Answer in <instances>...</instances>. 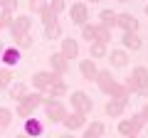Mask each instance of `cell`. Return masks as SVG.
<instances>
[{
  "label": "cell",
  "instance_id": "cell-43",
  "mask_svg": "<svg viewBox=\"0 0 148 138\" xmlns=\"http://www.w3.org/2000/svg\"><path fill=\"white\" fill-rule=\"evenodd\" d=\"M116 3H131V0H116Z\"/></svg>",
  "mask_w": 148,
  "mask_h": 138
},
{
  "label": "cell",
  "instance_id": "cell-35",
  "mask_svg": "<svg viewBox=\"0 0 148 138\" xmlns=\"http://www.w3.org/2000/svg\"><path fill=\"white\" fill-rule=\"evenodd\" d=\"M32 42H35L32 35H22V37L15 40V47H17V49H27V47H32Z\"/></svg>",
  "mask_w": 148,
  "mask_h": 138
},
{
  "label": "cell",
  "instance_id": "cell-26",
  "mask_svg": "<svg viewBox=\"0 0 148 138\" xmlns=\"http://www.w3.org/2000/svg\"><path fill=\"white\" fill-rule=\"evenodd\" d=\"M111 40H114V30H109V27L99 25V30H96V40H94V42H101V44H106V47H109Z\"/></svg>",
  "mask_w": 148,
  "mask_h": 138
},
{
  "label": "cell",
  "instance_id": "cell-34",
  "mask_svg": "<svg viewBox=\"0 0 148 138\" xmlns=\"http://www.w3.org/2000/svg\"><path fill=\"white\" fill-rule=\"evenodd\" d=\"M12 22H15V17H12L10 12H3V10H0V32H3V30H10Z\"/></svg>",
  "mask_w": 148,
  "mask_h": 138
},
{
  "label": "cell",
  "instance_id": "cell-20",
  "mask_svg": "<svg viewBox=\"0 0 148 138\" xmlns=\"http://www.w3.org/2000/svg\"><path fill=\"white\" fill-rule=\"evenodd\" d=\"M116 17H119V12H114V8L99 10V25H104V27H109V30H114V27H116Z\"/></svg>",
  "mask_w": 148,
  "mask_h": 138
},
{
  "label": "cell",
  "instance_id": "cell-15",
  "mask_svg": "<svg viewBox=\"0 0 148 138\" xmlns=\"http://www.w3.org/2000/svg\"><path fill=\"white\" fill-rule=\"evenodd\" d=\"M121 44H123V49L126 52H138V49L143 47V40H141V35L138 32H123V37H121Z\"/></svg>",
  "mask_w": 148,
  "mask_h": 138
},
{
  "label": "cell",
  "instance_id": "cell-6",
  "mask_svg": "<svg viewBox=\"0 0 148 138\" xmlns=\"http://www.w3.org/2000/svg\"><path fill=\"white\" fill-rule=\"evenodd\" d=\"M30 30H32V17H30V15H17L15 22L10 25V35H12V40L22 37V35H30Z\"/></svg>",
  "mask_w": 148,
  "mask_h": 138
},
{
  "label": "cell",
  "instance_id": "cell-40",
  "mask_svg": "<svg viewBox=\"0 0 148 138\" xmlns=\"http://www.w3.org/2000/svg\"><path fill=\"white\" fill-rule=\"evenodd\" d=\"M3 52H5V42H0V57H3Z\"/></svg>",
  "mask_w": 148,
  "mask_h": 138
},
{
  "label": "cell",
  "instance_id": "cell-23",
  "mask_svg": "<svg viewBox=\"0 0 148 138\" xmlns=\"http://www.w3.org/2000/svg\"><path fill=\"white\" fill-rule=\"evenodd\" d=\"M42 101H45V94H42V91H35V89H32L30 94H27L25 99H22V104H27V106H30L32 111H35V109H40V106H42Z\"/></svg>",
  "mask_w": 148,
  "mask_h": 138
},
{
  "label": "cell",
  "instance_id": "cell-44",
  "mask_svg": "<svg viewBox=\"0 0 148 138\" xmlns=\"http://www.w3.org/2000/svg\"><path fill=\"white\" fill-rule=\"evenodd\" d=\"M146 17H148V5H146Z\"/></svg>",
  "mask_w": 148,
  "mask_h": 138
},
{
  "label": "cell",
  "instance_id": "cell-8",
  "mask_svg": "<svg viewBox=\"0 0 148 138\" xmlns=\"http://www.w3.org/2000/svg\"><path fill=\"white\" fill-rule=\"evenodd\" d=\"M47 62H49V69H52V72H54L57 77H64V74L69 72V59L64 57L62 52H52Z\"/></svg>",
  "mask_w": 148,
  "mask_h": 138
},
{
  "label": "cell",
  "instance_id": "cell-29",
  "mask_svg": "<svg viewBox=\"0 0 148 138\" xmlns=\"http://www.w3.org/2000/svg\"><path fill=\"white\" fill-rule=\"evenodd\" d=\"M12 86V69L0 67V89H10Z\"/></svg>",
  "mask_w": 148,
  "mask_h": 138
},
{
  "label": "cell",
  "instance_id": "cell-24",
  "mask_svg": "<svg viewBox=\"0 0 148 138\" xmlns=\"http://www.w3.org/2000/svg\"><path fill=\"white\" fill-rule=\"evenodd\" d=\"M106 54H109V47H106V44H101V42H89V57L94 59H104Z\"/></svg>",
  "mask_w": 148,
  "mask_h": 138
},
{
  "label": "cell",
  "instance_id": "cell-5",
  "mask_svg": "<svg viewBox=\"0 0 148 138\" xmlns=\"http://www.w3.org/2000/svg\"><path fill=\"white\" fill-rule=\"evenodd\" d=\"M69 104H72V111H79V113H89L94 109V101L84 94V91H74L69 96Z\"/></svg>",
  "mask_w": 148,
  "mask_h": 138
},
{
  "label": "cell",
  "instance_id": "cell-14",
  "mask_svg": "<svg viewBox=\"0 0 148 138\" xmlns=\"http://www.w3.org/2000/svg\"><path fill=\"white\" fill-rule=\"evenodd\" d=\"M116 27H119V30H123V32H136L138 30V20L131 15V12H119Z\"/></svg>",
  "mask_w": 148,
  "mask_h": 138
},
{
  "label": "cell",
  "instance_id": "cell-33",
  "mask_svg": "<svg viewBox=\"0 0 148 138\" xmlns=\"http://www.w3.org/2000/svg\"><path fill=\"white\" fill-rule=\"evenodd\" d=\"M49 10H52L54 15H62V12L67 10V0H49Z\"/></svg>",
  "mask_w": 148,
  "mask_h": 138
},
{
  "label": "cell",
  "instance_id": "cell-30",
  "mask_svg": "<svg viewBox=\"0 0 148 138\" xmlns=\"http://www.w3.org/2000/svg\"><path fill=\"white\" fill-rule=\"evenodd\" d=\"M49 8V3L47 0H30V3H27V10L30 12H35V15H42L45 10H47Z\"/></svg>",
  "mask_w": 148,
  "mask_h": 138
},
{
  "label": "cell",
  "instance_id": "cell-19",
  "mask_svg": "<svg viewBox=\"0 0 148 138\" xmlns=\"http://www.w3.org/2000/svg\"><path fill=\"white\" fill-rule=\"evenodd\" d=\"M25 133H27V136H32V138H40V136L45 133V126H42V121H37L35 116L25 118Z\"/></svg>",
  "mask_w": 148,
  "mask_h": 138
},
{
  "label": "cell",
  "instance_id": "cell-13",
  "mask_svg": "<svg viewBox=\"0 0 148 138\" xmlns=\"http://www.w3.org/2000/svg\"><path fill=\"white\" fill-rule=\"evenodd\" d=\"M106 57L111 62V69H126L128 67V52L126 49H111Z\"/></svg>",
  "mask_w": 148,
  "mask_h": 138
},
{
  "label": "cell",
  "instance_id": "cell-17",
  "mask_svg": "<svg viewBox=\"0 0 148 138\" xmlns=\"http://www.w3.org/2000/svg\"><path fill=\"white\" fill-rule=\"evenodd\" d=\"M20 59H22V52L17 47H5L0 62H3V67H15V64H20Z\"/></svg>",
  "mask_w": 148,
  "mask_h": 138
},
{
  "label": "cell",
  "instance_id": "cell-28",
  "mask_svg": "<svg viewBox=\"0 0 148 138\" xmlns=\"http://www.w3.org/2000/svg\"><path fill=\"white\" fill-rule=\"evenodd\" d=\"M45 37H47V40H59V37H62V25H59V20L45 25Z\"/></svg>",
  "mask_w": 148,
  "mask_h": 138
},
{
  "label": "cell",
  "instance_id": "cell-1",
  "mask_svg": "<svg viewBox=\"0 0 148 138\" xmlns=\"http://www.w3.org/2000/svg\"><path fill=\"white\" fill-rule=\"evenodd\" d=\"M123 84L131 89V94H138V96H148V69L146 67H136L128 74V79Z\"/></svg>",
  "mask_w": 148,
  "mask_h": 138
},
{
  "label": "cell",
  "instance_id": "cell-3",
  "mask_svg": "<svg viewBox=\"0 0 148 138\" xmlns=\"http://www.w3.org/2000/svg\"><path fill=\"white\" fill-rule=\"evenodd\" d=\"M57 79H62V77H57L52 69H42V72H35V74H32V89H35V91H42V94H45V91H47V89H49V86H52Z\"/></svg>",
  "mask_w": 148,
  "mask_h": 138
},
{
  "label": "cell",
  "instance_id": "cell-36",
  "mask_svg": "<svg viewBox=\"0 0 148 138\" xmlns=\"http://www.w3.org/2000/svg\"><path fill=\"white\" fill-rule=\"evenodd\" d=\"M0 10H3V12H10V15H12V12L17 10V0H0Z\"/></svg>",
  "mask_w": 148,
  "mask_h": 138
},
{
  "label": "cell",
  "instance_id": "cell-32",
  "mask_svg": "<svg viewBox=\"0 0 148 138\" xmlns=\"http://www.w3.org/2000/svg\"><path fill=\"white\" fill-rule=\"evenodd\" d=\"M15 116H20L22 121H25V118L35 116V111H32V109L27 106V104H22V101H20V104H17V109H15Z\"/></svg>",
  "mask_w": 148,
  "mask_h": 138
},
{
  "label": "cell",
  "instance_id": "cell-37",
  "mask_svg": "<svg viewBox=\"0 0 148 138\" xmlns=\"http://www.w3.org/2000/svg\"><path fill=\"white\" fill-rule=\"evenodd\" d=\"M141 116H143V121H146V126H148V104L141 109Z\"/></svg>",
  "mask_w": 148,
  "mask_h": 138
},
{
  "label": "cell",
  "instance_id": "cell-27",
  "mask_svg": "<svg viewBox=\"0 0 148 138\" xmlns=\"http://www.w3.org/2000/svg\"><path fill=\"white\" fill-rule=\"evenodd\" d=\"M96 30H99V22H86V25H82V40H86V42H94L96 40Z\"/></svg>",
  "mask_w": 148,
  "mask_h": 138
},
{
  "label": "cell",
  "instance_id": "cell-38",
  "mask_svg": "<svg viewBox=\"0 0 148 138\" xmlns=\"http://www.w3.org/2000/svg\"><path fill=\"white\" fill-rule=\"evenodd\" d=\"M59 138H77V136H74L72 131H67V133H62V136H59Z\"/></svg>",
  "mask_w": 148,
  "mask_h": 138
},
{
  "label": "cell",
  "instance_id": "cell-21",
  "mask_svg": "<svg viewBox=\"0 0 148 138\" xmlns=\"http://www.w3.org/2000/svg\"><path fill=\"white\" fill-rule=\"evenodd\" d=\"M8 91H10V96H12V99H15V101H17V104H20V101H22V99H25V96H27V94H30V91H32V89H30V86H27V84H25V81H15V84H12V86H10V89H8Z\"/></svg>",
  "mask_w": 148,
  "mask_h": 138
},
{
  "label": "cell",
  "instance_id": "cell-39",
  "mask_svg": "<svg viewBox=\"0 0 148 138\" xmlns=\"http://www.w3.org/2000/svg\"><path fill=\"white\" fill-rule=\"evenodd\" d=\"M15 138H32V136H27V133H17Z\"/></svg>",
  "mask_w": 148,
  "mask_h": 138
},
{
  "label": "cell",
  "instance_id": "cell-10",
  "mask_svg": "<svg viewBox=\"0 0 148 138\" xmlns=\"http://www.w3.org/2000/svg\"><path fill=\"white\" fill-rule=\"evenodd\" d=\"M104 94L109 96V99H123V101H128L131 89H128L126 84H121V81H111V84L104 89Z\"/></svg>",
  "mask_w": 148,
  "mask_h": 138
},
{
  "label": "cell",
  "instance_id": "cell-9",
  "mask_svg": "<svg viewBox=\"0 0 148 138\" xmlns=\"http://www.w3.org/2000/svg\"><path fill=\"white\" fill-rule=\"evenodd\" d=\"M69 17H72L74 25H86L89 22V5L86 3H74L69 8Z\"/></svg>",
  "mask_w": 148,
  "mask_h": 138
},
{
  "label": "cell",
  "instance_id": "cell-11",
  "mask_svg": "<svg viewBox=\"0 0 148 138\" xmlns=\"http://www.w3.org/2000/svg\"><path fill=\"white\" fill-rule=\"evenodd\" d=\"M126 106H128V101H123V99H109L106 106H104V111H106V116H111V118H121L123 111H126Z\"/></svg>",
  "mask_w": 148,
  "mask_h": 138
},
{
  "label": "cell",
  "instance_id": "cell-45",
  "mask_svg": "<svg viewBox=\"0 0 148 138\" xmlns=\"http://www.w3.org/2000/svg\"><path fill=\"white\" fill-rule=\"evenodd\" d=\"M0 136H3V128H0Z\"/></svg>",
  "mask_w": 148,
  "mask_h": 138
},
{
  "label": "cell",
  "instance_id": "cell-31",
  "mask_svg": "<svg viewBox=\"0 0 148 138\" xmlns=\"http://www.w3.org/2000/svg\"><path fill=\"white\" fill-rule=\"evenodd\" d=\"M12 123V111L5 106H0V128H8Z\"/></svg>",
  "mask_w": 148,
  "mask_h": 138
},
{
  "label": "cell",
  "instance_id": "cell-12",
  "mask_svg": "<svg viewBox=\"0 0 148 138\" xmlns=\"http://www.w3.org/2000/svg\"><path fill=\"white\" fill-rule=\"evenodd\" d=\"M59 52H62L64 57H67L69 62H72V59H77V57H79V52H82V49H79V42H77L74 37H64V40H62V44H59Z\"/></svg>",
  "mask_w": 148,
  "mask_h": 138
},
{
  "label": "cell",
  "instance_id": "cell-18",
  "mask_svg": "<svg viewBox=\"0 0 148 138\" xmlns=\"http://www.w3.org/2000/svg\"><path fill=\"white\" fill-rule=\"evenodd\" d=\"M104 133H106L104 123H101V121H91V123H86V126H84L82 138H104Z\"/></svg>",
  "mask_w": 148,
  "mask_h": 138
},
{
  "label": "cell",
  "instance_id": "cell-22",
  "mask_svg": "<svg viewBox=\"0 0 148 138\" xmlns=\"http://www.w3.org/2000/svg\"><path fill=\"white\" fill-rule=\"evenodd\" d=\"M94 81H96V86L104 91L106 86L111 84V81H116V79H114V72H111V69H99V72H96V79H94Z\"/></svg>",
  "mask_w": 148,
  "mask_h": 138
},
{
  "label": "cell",
  "instance_id": "cell-25",
  "mask_svg": "<svg viewBox=\"0 0 148 138\" xmlns=\"http://www.w3.org/2000/svg\"><path fill=\"white\" fill-rule=\"evenodd\" d=\"M67 89H69V86L64 84L62 79H57V81H54V84L47 89V94H49V99H62V96L67 94Z\"/></svg>",
  "mask_w": 148,
  "mask_h": 138
},
{
  "label": "cell",
  "instance_id": "cell-4",
  "mask_svg": "<svg viewBox=\"0 0 148 138\" xmlns=\"http://www.w3.org/2000/svg\"><path fill=\"white\" fill-rule=\"evenodd\" d=\"M143 126H146L143 116L136 113V116H131V118H121V121H119V133H123V136H138V133L143 131Z\"/></svg>",
  "mask_w": 148,
  "mask_h": 138
},
{
  "label": "cell",
  "instance_id": "cell-41",
  "mask_svg": "<svg viewBox=\"0 0 148 138\" xmlns=\"http://www.w3.org/2000/svg\"><path fill=\"white\" fill-rule=\"evenodd\" d=\"M89 3H101V0H86V5H89Z\"/></svg>",
  "mask_w": 148,
  "mask_h": 138
},
{
  "label": "cell",
  "instance_id": "cell-42",
  "mask_svg": "<svg viewBox=\"0 0 148 138\" xmlns=\"http://www.w3.org/2000/svg\"><path fill=\"white\" fill-rule=\"evenodd\" d=\"M123 138H141V136H123Z\"/></svg>",
  "mask_w": 148,
  "mask_h": 138
},
{
  "label": "cell",
  "instance_id": "cell-16",
  "mask_svg": "<svg viewBox=\"0 0 148 138\" xmlns=\"http://www.w3.org/2000/svg\"><path fill=\"white\" fill-rule=\"evenodd\" d=\"M79 72H82V77H84L86 81H94L96 79V72H99V67H96V62L94 59H82L79 62Z\"/></svg>",
  "mask_w": 148,
  "mask_h": 138
},
{
  "label": "cell",
  "instance_id": "cell-2",
  "mask_svg": "<svg viewBox=\"0 0 148 138\" xmlns=\"http://www.w3.org/2000/svg\"><path fill=\"white\" fill-rule=\"evenodd\" d=\"M42 109H45V116H47L52 123H62V121H64V116L69 113V109L64 106L59 99H49V96L42 101Z\"/></svg>",
  "mask_w": 148,
  "mask_h": 138
},
{
  "label": "cell",
  "instance_id": "cell-7",
  "mask_svg": "<svg viewBox=\"0 0 148 138\" xmlns=\"http://www.w3.org/2000/svg\"><path fill=\"white\" fill-rule=\"evenodd\" d=\"M86 113H79V111H69L67 116H64V121H62V126L67 128V131H72V133H77L79 128H84L86 126Z\"/></svg>",
  "mask_w": 148,
  "mask_h": 138
}]
</instances>
